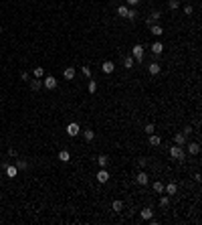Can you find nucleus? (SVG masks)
<instances>
[{
  "label": "nucleus",
  "instance_id": "f257e3e1",
  "mask_svg": "<svg viewBox=\"0 0 202 225\" xmlns=\"http://www.w3.org/2000/svg\"><path fill=\"white\" fill-rule=\"evenodd\" d=\"M170 156L172 158H176V160H184V150H182V146H172L170 148Z\"/></svg>",
  "mask_w": 202,
  "mask_h": 225
},
{
  "label": "nucleus",
  "instance_id": "f03ea898",
  "mask_svg": "<svg viewBox=\"0 0 202 225\" xmlns=\"http://www.w3.org/2000/svg\"><path fill=\"white\" fill-rule=\"evenodd\" d=\"M43 85H45L47 89H55L57 85H59V81H57V77H53V75H47L45 81H43Z\"/></svg>",
  "mask_w": 202,
  "mask_h": 225
},
{
  "label": "nucleus",
  "instance_id": "7ed1b4c3",
  "mask_svg": "<svg viewBox=\"0 0 202 225\" xmlns=\"http://www.w3.org/2000/svg\"><path fill=\"white\" fill-rule=\"evenodd\" d=\"M79 132H81V126H79L77 122H71V124L67 126V134H69V136H77Z\"/></svg>",
  "mask_w": 202,
  "mask_h": 225
},
{
  "label": "nucleus",
  "instance_id": "20e7f679",
  "mask_svg": "<svg viewBox=\"0 0 202 225\" xmlns=\"http://www.w3.org/2000/svg\"><path fill=\"white\" fill-rule=\"evenodd\" d=\"M107 181H109V171H107V168H101V171L97 172V183L105 184Z\"/></svg>",
  "mask_w": 202,
  "mask_h": 225
},
{
  "label": "nucleus",
  "instance_id": "39448f33",
  "mask_svg": "<svg viewBox=\"0 0 202 225\" xmlns=\"http://www.w3.org/2000/svg\"><path fill=\"white\" fill-rule=\"evenodd\" d=\"M131 55H134V59L141 61V59H144V47H141V45H134V49H131Z\"/></svg>",
  "mask_w": 202,
  "mask_h": 225
},
{
  "label": "nucleus",
  "instance_id": "423d86ee",
  "mask_svg": "<svg viewBox=\"0 0 202 225\" xmlns=\"http://www.w3.org/2000/svg\"><path fill=\"white\" fill-rule=\"evenodd\" d=\"M186 142H188V136H184L182 132L174 136V144H176V146H186Z\"/></svg>",
  "mask_w": 202,
  "mask_h": 225
},
{
  "label": "nucleus",
  "instance_id": "0eeeda50",
  "mask_svg": "<svg viewBox=\"0 0 202 225\" xmlns=\"http://www.w3.org/2000/svg\"><path fill=\"white\" fill-rule=\"evenodd\" d=\"M97 164H99L101 168H107V164H109V156H107V154H99V156H97Z\"/></svg>",
  "mask_w": 202,
  "mask_h": 225
},
{
  "label": "nucleus",
  "instance_id": "6e6552de",
  "mask_svg": "<svg viewBox=\"0 0 202 225\" xmlns=\"http://www.w3.org/2000/svg\"><path fill=\"white\" fill-rule=\"evenodd\" d=\"M152 217H154V209H152V207H146V209H141V219L150 221Z\"/></svg>",
  "mask_w": 202,
  "mask_h": 225
},
{
  "label": "nucleus",
  "instance_id": "1a4fd4ad",
  "mask_svg": "<svg viewBox=\"0 0 202 225\" xmlns=\"http://www.w3.org/2000/svg\"><path fill=\"white\" fill-rule=\"evenodd\" d=\"M101 69H103V73H113V71H115V63L105 61L103 65H101Z\"/></svg>",
  "mask_w": 202,
  "mask_h": 225
},
{
  "label": "nucleus",
  "instance_id": "9d476101",
  "mask_svg": "<svg viewBox=\"0 0 202 225\" xmlns=\"http://www.w3.org/2000/svg\"><path fill=\"white\" fill-rule=\"evenodd\" d=\"M164 193H168V195H176V193H178V187H176V183H168L166 187H164Z\"/></svg>",
  "mask_w": 202,
  "mask_h": 225
},
{
  "label": "nucleus",
  "instance_id": "9b49d317",
  "mask_svg": "<svg viewBox=\"0 0 202 225\" xmlns=\"http://www.w3.org/2000/svg\"><path fill=\"white\" fill-rule=\"evenodd\" d=\"M6 174H8L10 178H14L16 174H18V168H16V164H8V166H6Z\"/></svg>",
  "mask_w": 202,
  "mask_h": 225
},
{
  "label": "nucleus",
  "instance_id": "f8f14e48",
  "mask_svg": "<svg viewBox=\"0 0 202 225\" xmlns=\"http://www.w3.org/2000/svg\"><path fill=\"white\" fill-rule=\"evenodd\" d=\"M111 211H113V213H121V211H123V201H113V203H111Z\"/></svg>",
  "mask_w": 202,
  "mask_h": 225
},
{
  "label": "nucleus",
  "instance_id": "ddd939ff",
  "mask_svg": "<svg viewBox=\"0 0 202 225\" xmlns=\"http://www.w3.org/2000/svg\"><path fill=\"white\" fill-rule=\"evenodd\" d=\"M188 152H190V154H198V152H200V144H198V142H190L188 144Z\"/></svg>",
  "mask_w": 202,
  "mask_h": 225
},
{
  "label": "nucleus",
  "instance_id": "4468645a",
  "mask_svg": "<svg viewBox=\"0 0 202 225\" xmlns=\"http://www.w3.org/2000/svg\"><path fill=\"white\" fill-rule=\"evenodd\" d=\"M148 174H146V172L144 171H140V174H137V184H141V187H144V184H148Z\"/></svg>",
  "mask_w": 202,
  "mask_h": 225
},
{
  "label": "nucleus",
  "instance_id": "2eb2a0df",
  "mask_svg": "<svg viewBox=\"0 0 202 225\" xmlns=\"http://www.w3.org/2000/svg\"><path fill=\"white\" fill-rule=\"evenodd\" d=\"M148 71H150V75H158L162 71V67L158 65V63H150V67H148Z\"/></svg>",
  "mask_w": 202,
  "mask_h": 225
},
{
  "label": "nucleus",
  "instance_id": "dca6fc26",
  "mask_svg": "<svg viewBox=\"0 0 202 225\" xmlns=\"http://www.w3.org/2000/svg\"><path fill=\"white\" fill-rule=\"evenodd\" d=\"M162 51H164V45H162L160 41H156L154 45H152V53H154V55H160Z\"/></svg>",
  "mask_w": 202,
  "mask_h": 225
},
{
  "label": "nucleus",
  "instance_id": "f3484780",
  "mask_svg": "<svg viewBox=\"0 0 202 225\" xmlns=\"http://www.w3.org/2000/svg\"><path fill=\"white\" fill-rule=\"evenodd\" d=\"M152 34H154V37H162V34H164V28L160 27V24H152Z\"/></svg>",
  "mask_w": 202,
  "mask_h": 225
},
{
  "label": "nucleus",
  "instance_id": "a211bd4d",
  "mask_svg": "<svg viewBox=\"0 0 202 225\" xmlns=\"http://www.w3.org/2000/svg\"><path fill=\"white\" fill-rule=\"evenodd\" d=\"M59 160H61V162H69V160H71L69 150H61V152H59Z\"/></svg>",
  "mask_w": 202,
  "mask_h": 225
},
{
  "label": "nucleus",
  "instance_id": "6ab92c4d",
  "mask_svg": "<svg viewBox=\"0 0 202 225\" xmlns=\"http://www.w3.org/2000/svg\"><path fill=\"white\" fill-rule=\"evenodd\" d=\"M63 77H65L67 81H71V79L75 77V69L73 67H67V69H65V73H63Z\"/></svg>",
  "mask_w": 202,
  "mask_h": 225
},
{
  "label": "nucleus",
  "instance_id": "aec40b11",
  "mask_svg": "<svg viewBox=\"0 0 202 225\" xmlns=\"http://www.w3.org/2000/svg\"><path fill=\"white\" fill-rule=\"evenodd\" d=\"M150 144H152V146H160V144H162V138L158 136V134H150Z\"/></svg>",
  "mask_w": 202,
  "mask_h": 225
},
{
  "label": "nucleus",
  "instance_id": "412c9836",
  "mask_svg": "<svg viewBox=\"0 0 202 225\" xmlns=\"http://www.w3.org/2000/svg\"><path fill=\"white\" fill-rule=\"evenodd\" d=\"M83 138H85L87 142H91V140L95 138V132H93V130H85V132H83Z\"/></svg>",
  "mask_w": 202,
  "mask_h": 225
},
{
  "label": "nucleus",
  "instance_id": "4be33fe9",
  "mask_svg": "<svg viewBox=\"0 0 202 225\" xmlns=\"http://www.w3.org/2000/svg\"><path fill=\"white\" fill-rule=\"evenodd\" d=\"M152 187H154V191L158 193V195H162V193H164V184H162L160 181H156V183L152 184Z\"/></svg>",
  "mask_w": 202,
  "mask_h": 225
},
{
  "label": "nucleus",
  "instance_id": "5701e85b",
  "mask_svg": "<svg viewBox=\"0 0 202 225\" xmlns=\"http://www.w3.org/2000/svg\"><path fill=\"white\" fill-rule=\"evenodd\" d=\"M16 168H18V171H27L28 162H27V160H16Z\"/></svg>",
  "mask_w": 202,
  "mask_h": 225
},
{
  "label": "nucleus",
  "instance_id": "b1692460",
  "mask_svg": "<svg viewBox=\"0 0 202 225\" xmlns=\"http://www.w3.org/2000/svg\"><path fill=\"white\" fill-rule=\"evenodd\" d=\"M128 10H129L128 4H121V6L117 8V14H119V16H128Z\"/></svg>",
  "mask_w": 202,
  "mask_h": 225
},
{
  "label": "nucleus",
  "instance_id": "393cba45",
  "mask_svg": "<svg viewBox=\"0 0 202 225\" xmlns=\"http://www.w3.org/2000/svg\"><path fill=\"white\" fill-rule=\"evenodd\" d=\"M125 18H128V21H135V18H137V10L129 8V10H128V16H125Z\"/></svg>",
  "mask_w": 202,
  "mask_h": 225
},
{
  "label": "nucleus",
  "instance_id": "a878e982",
  "mask_svg": "<svg viewBox=\"0 0 202 225\" xmlns=\"http://www.w3.org/2000/svg\"><path fill=\"white\" fill-rule=\"evenodd\" d=\"M87 89H89V93H95V91H97V81H95V79H91V81H89V85H87Z\"/></svg>",
  "mask_w": 202,
  "mask_h": 225
},
{
  "label": "nucleus",
  "instance_id": "bb28decb",
  "mask_svg": "<svg viewBox=\"0 0 202 225\" xmlns=\"http://www.w3.org/2000/svg\"><path fill=\"white\" fill-rule=\"evenodd\" d=\"M30 87H33L34 91H39V89L43 87V81H40V79H34V81H30Z\"/></svg>",
  "mask_w": 202,
  "mask_h": 225
},
{
  "label": "nucleus",
  "instance_id": "cd10ccee",
  "mask_svg": "<svg viewBox=\"0 0 202 225\" xmlns=\"http://www.w3.org/2000/svg\"><path fill=\"white\" fill-rule=\"evenodd\" d=\"M144 132H146V134H154L156 126H154V124H146V126H144Z\"/></svg>",
  "mask_w": 202,
  "mask_h": 225
},
{
  "label": "nucleus",
  "instance_id": "c85d7f7f",
  "mask_svg": "<svg viewBox=\"0 0 202 225\" xmlns=\"http://www.w3.org/2000/svg\"><path fill=\"white\" fill-rule=\"evenodd\" d=\"M168 6L172 8V10H178V8H180V0H170Z\"/></svg>",
  "mask_w": 202,
  "mask_h": 225
},
{
  "label": "nucleus",
  "instance_id": "c756f323",
  "mask_svg": "<svg viewBox=\"0 0 202 225\" xmlns=\"http://www.w3.org/2000/svg\"><path fill=\"white\" fill-rule=\"evenodd\" d=\"M123 65H125V69H131V67H134V57H125Z\"/></svg>",
  "mask_w": 202,
  "mask_h": 225
},
{
  "label": "nucleus",
  "instance_id": "7c9ffc66",
  "mask_svg": "<svg viewBox=\"0 0 202 225\" xmlns=\"http://www.w3.org/2000/svg\"><path fill=\"white\" fill-rule=\"evenodd\" d=\"M43 75H45V69H43V67H34V77H36V79H40Z\"/></svg>",
  "mask_w": 202,
  "mask_h": 225
},
{
  "label": "nucleus",
  "instance_id": "2f4dec72",
  "mask_svg": "<svg viewBox=\"0 0 202 225\" xmlns=\"http://www.w3.org/2000/svg\"><path fill=\"white\" fill-rule=\"evenodd\" d=\"M168 205H170V199H168V197H160V207H164V209H166Z\"/></svg>",
  "mask_w": 202,
  "mask_h": 225
},
{
  "label": "nucleus",
  "instance_id": "473e14b6",
  "mask_svg": "<svg viewBox=\"0 0 202 225\" xmlns=\"http://www.w3.org/2000/svg\"><path fill=\"white\" fill-rule=\"evenodd\" d=\"M81 71H83V75L91 77V67H89V65H83V67H81Z\"/></svg>",
  "mask_w": 202,
  "mask_h": 225
},
{
  "label": "nucleus",
  "instance_id": "72a5a7b5",
  "mask_svg": "<svg viewBox=\"0 0 202 225\" xmlns=\"http://www.w3.org/2000/svg\"><path fill=\"white\" fill-rule=\"evenodd\" d=\"M184 12H186V14H192V12H194V8L188 4V6H184Z\"/></svg>",
  "mask_w": 202,
  "mask_h": 225
},
{
  "label": "nucleus",
  "instance_id": "f704fd0d",
  "mask_svg": "<svg viewBox=\"0 0 202 225\" xmlns=\"http://www.w3.org/2000/svg\"><path fill=\"white\" fill-rule=\"evenodd\" d=\"M190 132H192V128H190V126H186V128H184V132H182V134H184V136H190Z\"/></svg>",
  "mask_w": 202,
  "mask_h": 225
},
{
  "label": "nucleus",
  "instance_id": "c9c22d12",
  "mask_svg": "<svg viewBox=\"0 0 202 225\" xmlns=\"http://www.w3.org/2000/svg\"><path fill=\"white\" fill-rule=\"evenodd\" d=\"M125 2H128L129 6H135V4H137V2H140V0H125Z\"/></svg>",
  "mask_w": 202,
  "mask_h": 225
},
{
  "label": "nucleus",
  "instance_id": "e433bc0d",
  "mask_svg": "<svg viewBox=\"0 0 202 225\" xmlns=\"http://www.w3.org/2000/svg\"><path fill=\"white\" fill-rule=\"evenodd\" d=\"M194 181H196V183H200V181H202V177H200V172H196V174H194Z\"/></svg>",
  "mask_w": 202,
  "mask_h": 225
},
{
  "label": "nucleus",
  "instance_id": "4c0bfd02",
  "mask_svg": "<svg viewBox=\"0 0 202 225\" xmlns=\"http://www.w3.org/2000/svg\"><path fill=\"white\" fill-rule=\"evenodd\" d=\"M0 33H2V24H0Z\"/></svg>",
  "mask_w": 202,
  "mask_h": 225
}]
</instances>
